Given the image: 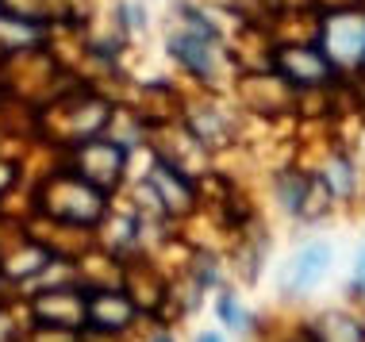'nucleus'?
I'll return each mask as SVG.
<instances>
[{"mask_svg":"<svg viewBox=\"0 0 365 342\" xmlns=\"http://www.w3.org/2000/svg\"><path fill=\"white\" fill-rule=\"evenodd\" d=\"M319 51L331 66H365V12H334L323 19Z\"/></svg>","mask_w":365,"mask_h":342,"instance_id":"obj_1","label":"nucleus"},{"mask_svg":"<svg viewBox=\"0 0 365 342\" xmlns=\"http://www.w3.org/2000/svg\"><path fill=\"white\" fill-rule=\"evenodd\" d=\"M277 66L296 85H327L334 73V66L327 62V54L319 46H284L277 54Z\"/></svg>","mask_w":365,"mask_h":342,"instance_id":"obj_2","label":"nucleus"},{"mask_svg":"<svg viewBox=\"0 0 365 342\" xmlns=\"http://www.w3.org/2000/svg\"><path fill=\"white\" fill-rule=\"evenodd\" d=\"M170 51H173L177 58H181V62L189 66L192 73H200V77H212V73H215V46H212V27H204V24H192V19H189V31H185V35H173Z\"/></svg>","mask_w":365,"mask_h":342,"instance_id":"obj_3","label":"nucleus"},{"mask_svg":"<svg viewBox=\"0 0 365 342\" xmlns=\"http://www.w3.org/2000/svg\"><path fill=\"white\" fill-rule=\"evenodd\" d=\"M331 258H334V254H331L327 242H312V247H304L300 254H296L292 266H289V289H292V296L308 292L315 281L331 269Z\"/></svg>","mask_w":365,"mask_h":342,"instance_id":"obj_4","label":"nucleus"},{"mask_svg":"<svg viewBox=\"0 0 365 342\" xmlns=\"http://www.w3.org/2000/svg\"><path fill=\"white\" fill-rule=\"evenodd\" d=\"M315 342H365V331L358 319L342 316V311H327L315 323Z\"/></svg>","mask_w":365,"mask_h":342,"instance_id":"obj_5","label":"nucleus"},{"mask_svg":"<svg viewBox=\"0 0 365 342\" xmlns=\"http://www.w3.org/2000/svg\"><path fill=\"white\" fill-rule=\"evenodd\" d=\"M93 319H96V327H127L131 323V316H135V308H131V300L120 296V292H104L101 300H93Z\"/></svg>","mask_w":365,"mask_h":342,"instance_id":"obj_6","label":"nucleus"},{"mask_svg":"<svg viewBox=\"0 0 365 342\" xmlns=\"http://www.w3.org/2000/svg\"><path fill=\"white\" fill-rule=\"evenodd\" d=\"M154 185H158V192H162V204H165V208L185 212V208L192 204V189H189L181 177H177L173 170H165V165H158V170H154Z\"/></svg>","mask_w":365,"mask_h":342,"instance_id":"obj_7","label":"nucleus"},{"mask_svg":"<svg viewBox=\"0 0 365 342\" xmlns=\"http://www.w3.org/2000/svg\"><path fill=\"white\" fill-rule=\"evenodd\" d=\"M323 185H327V192H331V197H339V200L354 197V189H358L354 165H350L346 158H331L327 170H323Z\"/></svg>","mask_w":365,"mask_h":342,"instance_id":"obj_8","label":"nucleus"},{"mask_svg":"<svg viewBox=\"0 0 365 342\" xmlns=\"http://www.w3.org/2000/svg\"><path fill=\"white\" fill-rule=\"evenodd\" d=\"M220 316L227 319V327H235V331L246 327V311L239 308V300H235L231 292H223V296H220Z\"/></svg>","mask_w":365,"mask_h":342,"instance_id":"obj_9","label":"nucleus"},{"mask_svg":"<svg viewBox=\"0 0 365 342\" xmlns=\"http://www.w3.org/2000/svg\"><path fill=\"white\" fill-rule=\"evenodd\" d=\"M354 281H358V289H365V250L358 254V266H354Z\"/></svg>","mask_w":365,"mask_h":342,"instance_id":"obj_10","label":"nucleus"},{"mask_svg":"<svg viewBox=\"0 0 365 342\" xmlns=\"http://www.w3.org/2000/svg\"><path fill=\"white\" fill-rule=\"evenodd\" d=\"M200 342H220V335H200Z\"/></svg>","mask_w":365,"mask_h":342,"instance_id":"obj_11","label":"nucleus"},{"mask_svg":"<svg viewBox=\"0 0 365 342\" xmlns=\"http://www.w3.org/2000/svg\"><path fill=\"white\" fill-rule=\"evenodd\" d=\"M154 342H173V338H154Z\"/></svg>","mask_w":365,"mask_h":342,"instance_id":"obj_12","label":"nucleus"}]
</instances>
